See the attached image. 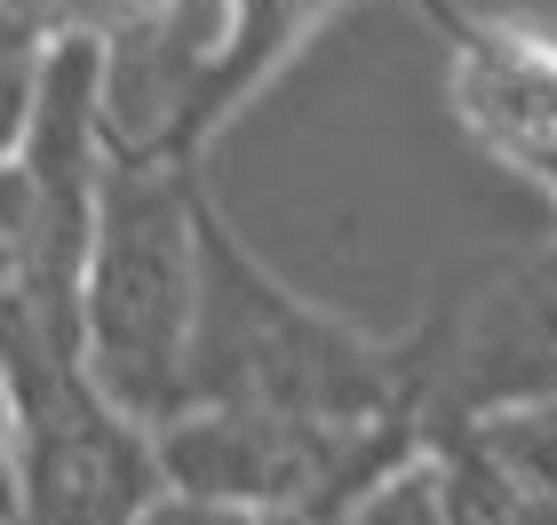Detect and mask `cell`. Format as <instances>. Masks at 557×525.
I'll list each match as a JSON object with an SVG mask.
<instances>
[{"instance_id":"5","label":"cell","mask_w":557,"mask_h":525,"mask_svg":"<svg viewBox=\"0 0 557 525\" xmlns=\"http://www.w3.org/2000/svg\"><path fill=\"white\" fill-rule=\"evenodd\" d=\"M438 16L454 40V112H462V128L494 160L542 175L557 191V33H542L525 16H470V9H446V0Z\"/></svg>"},{"instance_id":"10","label":"cell","mask_w":557,"mask_h":525,"mask_svg":"<svg viewBox=\"0 0 557 525\" xmlns=\"http://www.w3.org/2000/svg\"><path fill=\"white\" fill-rule=\"evenodd\" d=\"M0 517H16V359L0 342Z\"/></svg>"},{"instance_id":"1","label":"cell","mask_w":557,"mask_h":525,"mask_svg":"<svg viewBox=\"0 0 557 525\" xmlns=\"http://www.w3.org/2000/svg\"><path fill=\"white\" fill-rule=\"evenodd\" d=\"M422 374H430L422 350L302 303L208 208L191 398H239V407H271L302 422H407V407L422 398Z\"/></svg>"},{"instance_id":"7","label":"cell","mask_w":557,"mask_h":525,"mask_svg":"<svg viewBox=\"0 0 557 525\" xmlns=\"http://www.w3.org/2000/svg\"><path fill=\"white\" fill-rule=\"evenodd\" d=\"M454 422L510 486L518 517H557V398H502V407H478Z\"/></svg>"},{"instance_id":"8","label":"cell","mask_w":557,"mask_h":525,"mask_svg":"<svg viewBox=\"0 0 557 525\" xmlns=\"http://www.w3.org/2000/svg\"><path fill=\"white\" fill-rule=\"evenodd\" d=\"M144 0H0V57H48L57 40H104Z\"/></svg>"},{"instance_id":"9","label":"cell","mask_w":557,"mask_h":525,"mask_svg":"<svg viewBox=\"0 0 557 525\" xmlns=\"http://www.w3.org/2000/svg\"><path fill=\"white\" fill-rule=\"evenodd\" d=\"M33 80H40V57H0V160H9V152H16V136H24Z\"/></svg>"},{"instance_id":"2","label":"cell","mask_w":557,"mask_h":525,"mask_svg":"<svg viewBox=\"0 0 557 525\" xmlns=\"http://www.w3.org/2000/svg\"><path fill=\"white\" fill-rule=\"evenodd\" d=\"M350 0H144L96 40V112L112 160H184L208 143L335 24Z\"/></svg>"},{"instance_id":"6","label":"cell","mask_w":557,"mask_h":525,"mask_svg":"<svg viewBox=\"0 0 557 525\" xmlns=\"http://www.w3.org/2000/svg\"><path fill=\"white\" fill-rule=\"evenodd\" d=\"M438 398L454 414L502 407V398H557V263H525L486 287V303L454 335Z\"/></svg>"},{"instance_id":"3","label":"cell","mask_w":557,"mask_h":525,"mask_svg":"<svg viewBox=\"0 0 557 525\" xmlns=\"http://www.w3.org/2000/svg\"><path fill=\"white\" fill-rule=\"evenodd\" d=\"M199 255H208L199 167L104 160L88 271H81V359L151 430L191 407Z\"/></svg>"},{"instance_id":"4","label":"cell","mask_w":557,"mask_h":525,"mask_svg":"<svg viewBox=\"0 0 557 525\" xmlns=\"http://www.w3.org/2000/svg\"><path fill=\"white\" fill-rule=\"evenodd\" d=\"M16 359V517H160V430L64 350Z\"/></svg>"}]
</instances>
